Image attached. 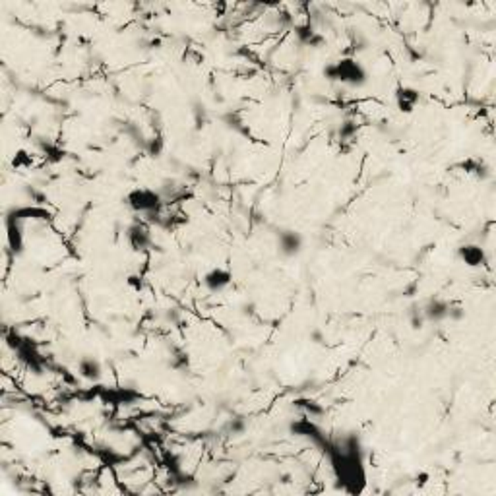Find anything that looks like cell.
<instances>
[{"mask_svg":"<svg viewBox=\"0 0 496 496\" xmlns=\"http://www.w3.org/2000/svg\"><path fill=\"white\" fill-rule=\"evenodd\" d=\"M459 169L466 175H469V177H473L475 181H481V183H485V181H488L493 177L490 165L483 157H477V155H471V157L464 159V161L459 163Z\"/></svg>","mask_w":496,"mask_h":496,"instance_id":"cell-13","label":"cell"},{"mask_svg":"<svg viewBox=\"0 0 496 496\" xmlns=\"http://www.w3.org/2000/svg\"><path fill=\"white\" fill-rule=\"evenodd\" d=\"M466 316H467L466 306H464V304L456 303V301H452V306H450V314H448V322H454V324H457V322H462V320H464Z\"/></svg>","mask_w":496,"mask_h":496,"instance_id":"cell-20","label":"cell"},{"mask_svg":"<svg viewBox=\"0 0 496 496\" xmlns=\"http://www.w3.org/2000/svg\"><path fill=\"white\" fill-rule=\"evenodd\" d=\"M124 206L132 213L140 215V219L150 225H157L159 215L165 210V198L157 188L152 186H134L124 194Z\"/></svg>","mask_w":496,"mask_h":496,"instance_id":"cell-2","label":"cell"},{"mask_svg":"<svg viewBox=\"0 0 496 496\" xmlns=\"http://www.w3.org/2000/svg\"><path fill=\"white\" fill-rule=\"evenodd\" d=\"M289 430H291V435H293V436H299V438H308V440H313L314 444H324V448L328 446V440H326V436L322 435L320 426L316 425V421H313V419H306V417L295 419L293 423L289 425Z\"/></svg>","mask_w":496,"mask_h":496,"instance_id":"cell-10","label":"cell"},{"mask_svg":"<svg viewBox=\"0 0 496 496\" xmlns=\"http://www.w3.org/2000/svg\"><path fill=\"white\" fill-rule=\"evenodd\" d=\"M306 239L299 229L293 227H281L275 231V250L284 260H295L304 252Z\"/></svg>","mask_w":496,"mask_h":496,"instance_id":"cell-3","label":"cell"},{"mask_svg":"<svg viewBox=\"0 0 496 496\" xmlns=\"http://www.w3.org/2000/svg\"><path fill=\"white\" fill-rule=\"evenodd\" d=\"M359 130H361L359 122L351 117H347L337 126V140L341 143H353L359 138Z\"/></svg>","mask_w":496,"mask_h":496,"instance_id":"cell-14","label":"cell"},{"mask_svg":"<svg viewBox=\"0 0 496 496\" xmlns=\"http://www.w3.org/2000/svg\"><path fill=\"white\" fill-rule=\"evenodd\" d=\"M142 150L148 153V157L159 159L163 153H165V140H163V136H159V134L146 136V142H143Z\"/></svg>","mask_w":496,"mask_h":496,"instance_id":"cell-16","label":"cell"},{"mask_svg":"<svg viewBox=\"0 0 496 496\" xmlns=\"http://www.w3.org/2000/svg\"><path fill=\"white\" fill-rule=\"evenodd\" d=\"M456 258L469 270H483L488 264V250L481 243L466 241V243L457 244Z\"/></svg>","mask_w":496,"mask_h":496,"instance_id":"cell-5","label":"cell"},{"mask_svg":"<svg viewBox=\"0 0 496 496\" xmlns=\"http://www.w3.org/2000/svg\"><path fill=\"white\" fill-rule=\"evenodd\" d=\"M322 74L328 81L349 88V90H361L370 80V74H368L365 62L355 54H344L339 59L330 61L324 66Z\"/></svg>","mask_w":496,"mask_h":496,"instance_id":"cell-1","label":"cell"},{"mask_svg":"<svg viewBox=\"0 0 496 496\" xmlns=\"http://www.w3.org/2000/svg\"><path fill=\"white\" fill-rule=\"evenodd\" d=\"M6 239L8 246L16 256H20L26 248V237H23V221L20 217H16L14 213H8L6 217Z\"/></svg>","mask_w":496,"mask_h":496,"instance_id":"cell-11","label":"cell"},{"mask_svg":"<svg viewBox=\"0 0 496 496\" xmlns=\"http://www.w3.org/2000/svg\"><path fill=\"white\" fill-rule=\"evenodd\" d=\"M188 363H190V359H188V353L181 349V347H175L171 351V366L175 370H184V368H188Z\"/></svg>","mask_w":496,"mask_h":496,"instance_id":"cell-19","label":"cell"},{"mask_svg":"<svg viewBox=\"0 0 496 496\" xmlns=\"http://www.w3.org/2000/svg\"><path fill=\"white\" fill-rule=\"evenodd\" d=\"M308 339H310L314 345H324L328 337H326L324 330H320V328H313V330L308 332Z\"/></svg>","mask_w":496,"mask_h":496,"instance_id":"cell-22","label":"cell"},{"mask_svg":"<svg viewBox=\"0 0 496 496\" xmlns=\"http://www.w3.org/2000/svg\"><path fill=\"white\" fill-rule=\"evenodd\" d=\"M252 313H254V310H252V304L244 303V304H243V314H244V316H250V314H252Z\"/></svg>","mask_w":496,"mask_h":496,"instance_id":"cell-24","label":"cell"},{"mask_svg":"<svg viewBox=\"0 0 496 496\" xmlns=\"http://www.w3.org/2000/svg\"><path fill=\"white\" fill-rule=\"evenodd\" d=\"M421 103V92L413 86H397L394 92V105L401 115H411Z\"/></svg>","mask_w":496,"mask_h":496,"instance_id":"cell-9","label":"cell"},{"mask_svg":"<svg viewBox=\"0 0 496 496\" xmlns=\"http://www.w3.org/2000/svg\"><path fill=\"white\" fill-rule=\"evenodd\" d=\"M225 430L231 436H243L248 430V419L244 415H235L227 421Z\"/></svg>","mask_w":496,"mask_h":496,"instance_id":"cell-18","label":"cell"},{"mask_svg":"<svg viewBox=\"0 0 496 496\" xmlns=\"http://www.w3.org/2000/svg\"><path fill=\"white\" fill-rule=\"evenodd\" d=\"M126 284L130 285L134 291H140V289H142V275H130V277L126 279Z\"/></svg>","mask_w":496,"mask_h":496,"instance_id":"cell-23","label":"cell"},{"mask_svg":"<svg viewBox=\"0 0 496 496\" xmlns=\"http://www.w3.org/2000/svg\"><path fill=\"white\" fill-rule=\"evenodd\" d=\"M407 322H409L413 332H421L425 328L426 320L425 316H423V310H421V304L413 303L407 308Z\"/></svg>","mask_w":496,"mask_h":496,"instance_id":"cell-17","label":"cell"},{"mask_svg":"<svg viewBox=\"0 0 496 496\" xmlns=\"http://www.w3.org/2000/svg\"><path fill=\"white\" fill-rule=\"evenodd\" d=\"M450 306H452V301L446 299V297H440V295H433V297L425 299V301L421 303V310H423L426 324H442V322H448Z\"/></svg>","mask_w":496,"mask_h":496,"instance_id":"cell-7","label":"cell"},{"mask_svg":"<svg viewBox=\"0 0 496 496\" xmlns=\"http://www.w3.org/2000/svg\"><path fill=\"white\" fill-rule=\"evenodd\" d=\"M124 239L132 252L143 254L153 246V229L152 225L143 219H134L124 229Z\"/></svg>","mask_w":496,"mask_h":496,"instance_id":"cell-4","label":"cell"},{"mask_svg":"<svg viewBox=\"0 0 496 496\" xmlns=\"http://www.w3.org/2000/svg\"><path fill=\"white\" fill-rule=\"evenodd\" d=\"M235 275L227 266H213L202 275V287L212 295L225 293L233 285Z\"/></svg>","mask_w":496,"mask_h":496,"instance_id":"cell-6","label":"cell"},{"mask_svg":"<svg viewBox=\"0 0 496 496\" xmlns=\"http://www.w3.org/2000/svg\"><path fill=\"white\" fill-rule=\"evenodd\" d=\"M192 115H194V121H196V126L200 128L204 126V122L208 121V111H206V105L204 103H194L192 107Z\"/></svg>","mask_w":496,"mask_h":496,"instance_id":"cell-21","label":"cell"},{"mask_svg":"<svg viewBox=\"0 0 496 496\" xmlns=\"http://www.w3.org/2000/svg\"><path fill=\"white\" fill-rule=\"evenodd\" d=\"M295 407L303 413V417L306 419H313V421H318L320 417H324L326 409L318 401H314L310 397H301L295 401Z\"/></svg>","mask_w":496,"mask_h":496,"instance_id":"cell-15","label":"cell"},{"mask_svg":"<svg viewBox=\"0 0 496 496\" xmlns=\"http://www.w3.org/2000/svg\"><path fill=\"white\" fill-rule=\"evenodd\" d=\"M295 37L299 41V45L308 47V49H322L328 43L324 33L316 30L313 23H299V26H295Z\"/></svg>","mask_w":496,"mask_h":496,"instance_id":"cell-12","label":"cell"},{"mask_svg":"<svg viewBox=\"0 0 496 496\" xmlns=\"http://www.w3.org/2000/svg\"><path fill=\"white\" fill-rule=\"evenodd\" d=\"M76 375L80 376L83 382L97 384L105 375V365L99 357L95 355H81L76 363Z\"/></svg>","mask_w":496,"mask_h":496,"instance_id":"cell-8","label":"cell"}]
</instances>
